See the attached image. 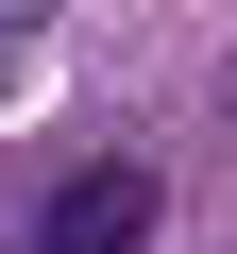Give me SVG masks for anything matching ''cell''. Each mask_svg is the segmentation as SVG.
<instances>
[{
  "instance_id": "1",
  "label": "cell",
  "mask_w": 237,
  "mask_h": 254,
  "mask_svg": "<svg viewBox=\"0 0 237 254\" xmlns=\"http://www.w3.org/2000/svg\"><path fill=\"white\" fill-rule=\"evenodd\" d=\"M153 220H170V187H153L136 153H102V170H68V187L34 203V254H153Z\"/></svg>"
},
{
  "instance_id": "2",
  "label": "cell",
  "mask_w": 237,
  "mask_h": 254,
  "mask_svg": "<svg viewBox=\"0 0 237 254\" xmlns=\"http://www.w3.org/2000/svg\"><path fill=\"white\" fill-rule=\"evenodd\" d=\"M17 17H34V0H0V34H17Z\"/></svg>"
}]
</instances>
